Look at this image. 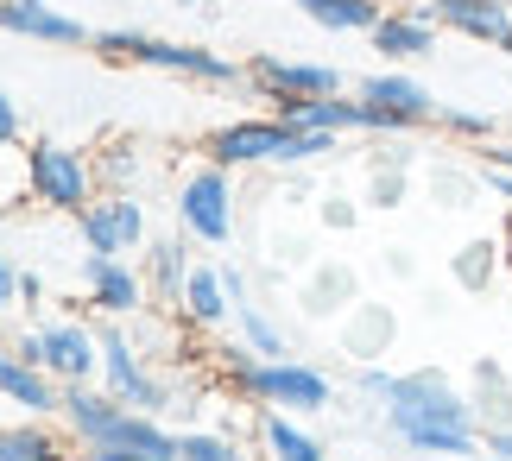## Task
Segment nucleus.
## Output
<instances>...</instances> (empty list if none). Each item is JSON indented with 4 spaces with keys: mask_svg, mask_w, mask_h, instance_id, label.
Segmentation results:
<instances>
[{
    "mask_svg": "<svg viewBox=\"0 0 512 461\" xmlns=\"http://www.w3.org/2000/svg\"><path fill=\"white\" fill-rule=\"evenodd\" d=\"M380 424L405 455H449V461L487 455V430L475 417V398L443 367H411V373L392 379V392L380 405Z\"/></svg>",
    "mask_w": 512,
    "mask_h": 461,
    "instance_id": "obj_1",
    "label": "nucleus"
},
{
    "mask_svg": "<svg viewBox=\"0 0 512 461\" xmlns=\"http://www.w3.org/2000/svg\"><path fill=\"white\" fill-rule=\"evenodd\" d=\"M342 152V133H317V127H291L285 114H247V120H228L203 139V158L228 171H260V165H279V171H304L317 158H336Z\"/></svg>",
    "mask_w": 512,
    "mask_h": 461,
    "instance_id": "obj_2",
    "label": "nucleus"
},
{
    "mask_svg": "<svg viewBox=\"0 0 512 461\" xmlns=\"http://www.w3.org/2000/svg\"><path fill=\"white\" fill-rule=\"evenodd\" d=\"M26 190H32V203L51 209V215H83L95 196H102L95 152L64 146V139H38V146H26Z\"/></svg>",
    "mask_w": 512,
    "mask_h": 461,
    "instance_id": "obj_3",
    "label": "nucleus"
},
{
    "mask_svg": "<svg viewBox=\"0 0 512 461\" xmlns=\"http://www.w3.org/2000/svg\"><path fill=\"white\" fill-rule=\"evenodd\" d=\"M177 228H184L196 247H228L234 228H241V215H234V171L215 165V158H203V165H190L184 177H177Z\"/></svg>",
    "mask_w": 512,
    "mask_h": 461,
    "instance_id": "obj_4",
    "label": "nucleus"
},
{
    "mask_svg": "<svg viewBox=\"0 0 512 461\" xmlns=\"http://www.w3.org/2000/svg\"><path fill=\"white\" fill-rule=\"evenodd\" d=\"M76 234H83L89 253H114V259H140L152 222H146V203L133 190H102L95 203L76 215Z\"/></svg>",
    "mask_w": 512,
    "mask_h": 461,
    "instance_id": "obj_5",
    "label": "nucleus"
},
{
    "mask_svg": "<svg viewBox=\"0 0 512 461\" xmlns=\"http://www.w3.org/2000/svg\"><path fill=\"white\" fill-rule=\"evenodd\" d=\"M95 329H102V386L121 398V405H133V411H165L171 405V379L146 367V354L121 335L114 316H102Z\"/></svg>",
    "mask_w": 512,
    "mask_h": 461,
    "instance_id": "obj_6",
    "label": "nucleus"
},
{
    "mask_svg": "<svg viewBox=\"0 0 512 461\" xmlns=\"http://www.w3.org/2000/svg\"><path fill=\"white\" fill-rule=\"evenodd\" d=\"M336 405V379H329L317 360H266L260 373V398H253V411H291V417H323Z\"/></svg>",
    "mask_w": 512,
    "mask_h": 461,
    "instance_id": "obj_7",
    "label": "nucleus"
},
{
    "mask_svg": "<svg viewBox=\"0 0 512 461\" xmlns=\"http://www.w3.org/2000/svg\"><path fill=\"white\" fill-rule=\"evenodd\" d=\"M247 83L279 108V102H310V95H342V70L336 64H310V57L253 51L247 57Z\"/></svg>",
    "mask_w": 512,
    "mask_h": 461,
    "instance_id": "obj_8",
    "label": "nucleus"
},
{
    "mask_svg": "<svg viewBox=\"0 0 512 461\" xmlns=\"http://www.w3.org/2000/svg\"><path fill=\"white\" fill-rule=\"evenodd\" d=\"M83 297H89L95 316H114V323L140 316L152 304L140 259H114V253H83Z\"/></svg>",
    "mask_w": 512,
    "mask_h": 461,
    "instance_id": "obj_9",
    "label": "nucleus"
},
{
    "mask_svg": "<svg viewBox=\"0 0 512 461\" xmlns=\"http://www.w3.org/2000/svg\"><path fill=\"white\" fill-rule=\"evenodd\" d=\"M133 64L146 70H165V76H190V83H209V89H234L247 83V64H234L228 51H209V45H177V38H140V57Z\"/></svg>",
    "mask_w": 512,
    "mask_h": 461,
    "instance_id": "obj_10",
    "label": "nucleus"
},
{
    "mask_svg": "<svg viewBox=\"0 0 512 461\" xmlns=\"http://www.w3.org/2000/svg\"><path fill=\"white\" fill-rule=\"evenodd\" d=\"M38 360L45 373L70 379H102V329L83 323V316H57V323H38Z\"/></svg>",
    "mask_w": 512,
    "mask_h": 461,
    "instance_id": "obj_11",
    "label": "nucleus"
},
{
    "mask_svg": "<svg viewBox=\"0 0 512 461\" xmlns=\"http://www.w3.org/2000/svg\"><path fill=\"white\" fill-rule=\"evenodd\" d=\"M367 45L386 57V64H418V57H437L443 45V19L430 7H386L380 19H373Z\"/></svg>",
    "mask_w": 512,
    "mask_h": 461,
    "instance_id": "obj_12",
    "label": "nucleus"
},
{
    "mask_svg": "<svg viewBox=\"0 0 512 461\" xmlns=\"http://www.w3.org/2000/svg\"><path fill=\"white\" fill-rule=\"evenodd\" d=\"M0 405H13L26 417H57V405H64V379L45 373L38 360H26L19 348H0Z\"/></svg>",
    "mask_w": 512,
    "mask_h": 461,
    "instance_id": "obj_13",
    "label": "nucleus"
},
{
    "mask_svg": "<svg viewBox=\"0 0 512 461\" xmlns=\"http://www.w3.org/2000/svg\"><path fill=\"white\" fill-rule=\"evenodd\" d=\"M0 32L32 38V45H95V32L70 19L57 0H0Z\"/></svg>",
    "mask_w": 512,
    "mask_h": 461,
    "instance_id": "obj_14",
    "label": "nucleus"
},
{
    "mask_svg": "<svg viewBox=\"0 0 512 461\" xmlns=\"http://www.w3.org/2000/svg\"><path fill=\"white\" fill-rule=\"evenodd\" d=\"M354 95L373 102V108H386V114H399L405 127H418V133L437 127V108H443L411 70H373V76H361V89H354Z\"/></svg>",
    "mask_w": 512,
    "mask_h": 461,
    "instance_id": "obj_15",
    "label": "nucleus"
},
{
    "mask_svg": "<svg viewBox=\"0 0 512 461\" xmlns=\"http://www.w3.org/2000/svg\"><path fill=\"white\" fill-rule=\"evenodd\" d=\"M190 234L184 228H171V234H152L146 240V253H140V272H146V291H152V304H165L177 310L184 304V285H190Z\"/></svg>",
    "mask_w": 512,
    "mask_h": 461,
    "instance_id": "obj_16",
    "label": "nucleus"
},
{
    "mask_svg": "<svg viewBox=\"0 0 512 461\" xmlns=\"http://www.w3.org/2000/svg\"><path fill=\"white\" fill-rule=\"evenodd\" d=\"M430 13L443 19V32L494 45V51H506L512 38V0H430Z\"/></svg>",
    "mask_w": 512,
    "mask_h": 461,
    "instance_id": "obj_17",
    "label": "nucleus"
},
{
    "mask_svg": "<svg viewBox=\"0 0 512 461\" xmlns=\"http://www.w3.org/2000/svg\"><path fill=\"white\" fill-rule=\"evenodd\" d=\"M336 342H342V354H354V360H380L392 342H399V316H392L386 304H367V297H354V304L342 310Z\"/></svg>",
    "mask_w": 512,
    "mask_h": 461,
    "instance_id": "obj_18",
    "label": "nucleus"
},
{
    "mask_svg": "<svg viewBox=\"0 0 512 461\" xmlns=\"http://www.w3.org/2000/svg\"><path fill=\"white\" fill-rule=\"evenodd\" d=\"M260 455L266 461H329V443L304 424V417L260 411Z\"/></svg>",
    "mask_w": 512,
    "mask_h": 461,
    "instance_id": "obj_19",
    "label": "nucleus"
},
{
    "mask_svg": "<svg viewBox=\"0 0 512 461\" xmlns=\"http://www.w3.org/2000/svg\"><path fill=\"white\" fill-rule=\"evenodd\" d=\"M468 398H475L481 430H512V373H506V360L481 354L475 367H468Z\"/></svg>",
    "mask_w": 512,
    "mask_h": 461,
    "instance_id": "obj_20",
    "label": "nucleus"
},
{
    "mask_svg": "<svg viewBox=\"0 0 512 461\" xmlns=\"http://www.w3.org/2000/svg\"><path fill=\"white\" fill-rule=\"evenodd\" d=\"M184 323L190 329H228L234 323V297L222 285V266H190V285H184Z\"/></svg>",
    "mask_w": 512,
    "mask_h": 461,
    "instance_id": "obj_21",
    "label": "nucleus"
},
{
    "mask_svg": "<svg viewBox=\"0 0 512 461\" xmlns=\"http://www.w3.org/2000/svg\"><path fill=\"white\" fill-rule=\"evenodd\" d=\"M500 272H506L500 234H475V240H462V247L449 253V278H456V291H468V297H487L500 285Z\"/></svg>",
    "mask_w": 512,
    "mask_h": 461,
    "instance_id": "obj_22",
    "label": "nucleus"
},
{
    "mask_svg": "<svg viewBox=\"0 0 512 461\" xmlns=\"http://www.w3.org/2000/svg\"><path fill=\"white\" fill-rule=\"evenodd\" d=\"M70 430H51L45 417H26V424H0V461H76L70 455Z\"/></svg>",
    "mask_w": 512,
    "mask_h": 461,
    "instance_id": "obj_23",
    "label": "nucleus"
},
{
    "mask_svg": "<svg viewBox=\"0 0 512 461\" xmlns=\"http://www.w3.org/2000/svg\"><path fill=\"white\" fill-rule=\"evenodd\" d=\"M354 297H361V278H354V266H342V259H323V266H310V278H304V310L317 316V323L342 316Z\"/></svg>",
    "mask_w": 512,
    "mask_h": 461,
    "instance_id": "obj_24",
    "label": "nucleus"
},
{
    "mask_svg": "<svg viewBox=\"0 0 512 461\" xmlns=\"http://www.w3.org/2000/svg\"><path fill=\"white\" fill-rule=\"evenodd\" d=\"M430 184V203L437 209H475L481 190H487V171L481 165H456V158H437V165L424 171Z\"/></svg>",
    "mask_w": 512,
    "mask_h": 461,
    "instance_id": "obj_25",
    "label": "nucleus"
},
{
    "mask_svg": "<svg viewBox=\"0 0 512 461\" xmlns=\"http://www.w3.org/2000/svg\"><path fill=\"white\" fill-rule=\"evenodd\" d=\"M304 19H317V26L329 32H373V19H380L386 7L380 0H298Z\"/></svg>",
    "mask_w": 512,
    "mask_h": 461,
    "instance_id": "obj_26",
    "label": "nucleus"
},
{
    "mask_svg": "<svg viewBox=\"0 0 512 461\" xmlns=\"http://www.w3.org/2000/svg\"><path fill=\"white\" fill-rule=\"evenodd\" d=\"M234 329H241V342H253L266 360H285V354H291V335L272 323L266 304H253V297H247V304H234Z\"/></svg>",
    "mask_w": 512,
    "mask_h": 461,
    "instance_id": "obj_27",
    "label": "nucleus"
},
{
    "mask_svg": "<svg viewBox=\"0 0 512 461\" xmlns=\"http://www.w3.org/2000/svg\"><path fill=\"white\" fill-rule=\"evenodd\" d=\"M140 171H146V158H140L133 139H108V146L95 152V177H102V190H133Z\"/></svg>",
    "mask_w": 512,
    "mask_h": 461,
    "instance_id": "obj_28",
    "label": "nucleus"
},
{
    "mask_svg": "<svg viewBox=\"0 0 512 461\" xmlns=\"http://www.w3.org/2000/svg\"><path fill=\"white\" fill-rule=\"evenodd\" d=\"M177 461H253L228 430H177Z\"/></svg>",
    "mask_w": 512,
    "mask_h": 461,
    "instance_id": "obj_29",
    "label": "nucleus"
},
{
    "mask_svg": "<svg viewBox=\"0 0 512 461\" xmlns=\"http://www.w3.org/2000/svg\"><path fill=\"white\" fill-rule=\"evenodd\" d=\"M405 196H411V171L399 165H367V190H361V203L367 209H405Z\"/></svg>",
    "mask_w": 512,
    "mask_h": 461,
    "instance_id": "obj_30",
    "label": "nucleus"
},
{
    "mask_svg": "<svg viewBox=\"0 0 512 461\" xmlns=\"http://www.w3.org/2000/svg\"><path fill=\"white\" fill-rule=\"evenodd\" d=\"M437 127L449 133V139H462V146H487L494 139V114H481V108H437Z\"/></svg>",
    "mask_w": 512,
    "mask_h": 461,
    "instance_id": "obj_31",
    "label": "nucleus"
},
{
    "mask_svg": "<svg viewBox=\"0 0 512 461\" xmlns=\"http://www.w3.org/2000/svg\"><path fill=\"white\" fill-rule=\"evenodd\" d=\"M76 461H177V455L146 449V443H89V449H76Z\"/></svg>",
    "mask_w": 512,
    "mask_h": 461,
    "instance_id": "obj_32",
    "label": "nucleus"
},
{
    "mask_svg": "<svg viewBox=\"0 0 512 461\" xmlns=\"http://www.w3.org/2000/svg\"><path fill=\"white\" fill-rule=\"evenodd\" d=\"M392 379H399V373H386V367H380V360H354V379H348V386H354V392H361V398H373V405H386V392H392Z\"/></svg>",
    "mask_w": 512,
    "mask_h": 461,
    "instance_id": "obj_33",
    "label": "nucleus"
},
{
    "mask_svg": "<svg viewBox=\"0 0 512 461\" xmlns=\"http://www.w3.org/2000/svg\"><path fill=\"white\" fill-rule=\"evenodd\" d=\"M361 209H367V203H354V196H323V209H317V222H323L329 234H348L354 222H361Z\"/></svg>",
    "mask_w": 512,
    "mask_h": 461,
    "instance_id": "obj_34",
    "label": "nucleus"
},
{
    "mask_svg": "<svg viewBox=\"0 0 512 461\" xmlns=\"http://www.w3.org/2000/svg\"><path fill=\"white\" fill-rule=\"evenodd\" d=\"M13 146H19V102L0 89V152H13Z\"/></svg>",
    "mask_w": 512,
    "mask_h": 461,
    "instance_id": "obj_35",
    "label": "nucleus"
},
{
    "mask_svg": "<svg viewBox=\"0 0 512 461\" xmlns=\"http://www.w3.org/2000/svg\"><path fill=\"white\" fill-rule=\"evenodd\" d=\"M13 304H19V266H13L7 253H0V316H7Z\"/></svg>",
    "mask_w": 512,
    "mask_h": 461,
    "instance_id": "obj_36",
    "label": "nucleus"
},
{
    "mask_svg": "<svg viewBox=\"0 0 512 461\" xmlns=\"http://www.w3.org/2000/svg\"><path fill=\"white\" fill-rule=\"evenodd\" d=\"M215 266H222V285H228V297H234V304H247V297H253V285H247V272L234 266V259H215Z\"/></svg>",
    "mask_w": 512,
    "mask_h": 461,
    "instance_id": "obj_37",
    "label": "nucleus"
},
{
    "mask_svg": "<svg viewBox=\"0 0 512 461\" xmlns=\"http://www.w3.org/2000/svg\"><path fill=\"white\" fill-rule=\"evenodd\" d=\"M475 152H481V165L512 171V139H487V146H475Z\"/></svg>",
    "mask_w": 512,
    "mask_h": 461,
    "instance_id": "obj_38",
    "label": "nucleus"
},
{
    "mask_svg": "<svg viewBox=\"0 0 512 461\" xmlns=\"http://www.w3.org/2000/svg\"><path fill=\"white\" fill-rule=\"evenodd\" d=\"M386 272H392V278H418V259H411V247H386Z\"/></svg>",
    "mask_w": 512,
    "mask_h": 461,
    "instance_id": "obj_39",
    "label": "nucleus"
},
{
    "mask_svg": "<svg viewBox=\"0 0 512 461\" xmlns=\"http://www.w3.org/2000/svg\"><path fill=\"white\" fill-rule=\"evenodd\" d=\"M38 297H45V278H38V272H26V266H19V304H38Z\"/></svg>",
    "mask_w": 512,
    "mask_h": 461,
    "instance_id": "obj_40",
    "label": "nucleus"
},
{
    "mask_svg": "<svg viewBox=\"0 0 512 461\" xmlns=\"http://www.w3.org/2000/svg\"><path fill=\"white\" fill-rule=\"evenodd\" d=\"M500 259H506V278H512V203H506V222H500Z\"/></svg>",
    "mask_w": 512,
    "mask_h": 461,
    "instance_id": "obj_41",
    "label": "nucleus"
},
{
    "mask_svg": "<svg viewBox=\"0 0 512 461\" xmlns=\"http://www.w3.org/2000/svg\"><path fill=\"white\" fill-rule=\"evenodd\" d=\"M386 7H430V0H386Z\"/></svg>",
    "mask_w": 512,
    "mask_h": 461,
    "instance_id": "obj_42",
    "label": "nucleus"
},
{
    "mask_svg": "<svg viewBox=\"0 0 512 461\" xmlns=\"http://www.w3.org/2000/svg\"><path fill=\"white\" fill-rule=\"evenodd\" d=\"M177 7H196V0H177Z\"/></svg>",
    "mask_w": 512,
    "mask_h": 461,
    "instance_id": "obj_43",
    "label": "nucleus"
},
{
    "mask_svg": "<svg viewBox=\"0 0 512 461\" xmlns=\"http://www.w3.org/2000/svg\"><path fill=\"white\" fill-rule=\"evenodd\" d=\"M506 51H512V38H506Z\"/></svg>",
    "mask_w": 512,
    "mask_h": 461,
    "instance_id": "obj_44",
    "label": "nucleus"
}]
</instances>
